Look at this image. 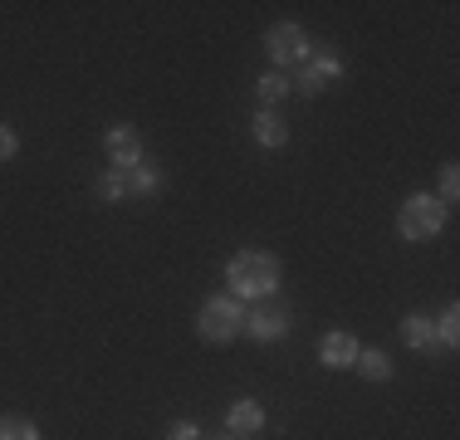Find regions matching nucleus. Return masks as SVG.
I'll list each match as a JSON object with an SVG mask.
<instances>
[{"instance_id": "18", "label": "nucleus", "mask_w": 460, "mask_h": 440, "mask_svg": "<svg viewBox=\"0 0 460 440\" xmlns=\"http://www.w3.org/2000/svg\"><path fill=\"white\" fill-rule=\"evenodd\" d=\"M93 191L103 196V201H118V196H123V181H118V172H103V176H98Z\"/></svg>"}, {"instance_id": "16", "label": "nucleus", "mask_w": 460, "mask_h": 440, "mask_svg": "<svg viewBox=\"0 0 460 440\" xmlns=\"http://www.w3.org/2000/svg\"><path fill=\"white\" fill-rule=\"evenodd\" d=\"M436 343H446V348H456L460 343V308L451 304L441 318H436Z\"/></svg>"}, {"instance_id": "9", "label": "nucleus", "mask_w": 460, "mask_h": 440, "mask_svg": "<svg viewBox=\"0 0 460 440\" xmlns=\"http://www.w3.org/2000/svg\"><path fill=\"white\" fill-rule=\"evenodd\" d=\"M299 64H309V69L319 74L323 84L343 79V54H338L333 44H309V49H304V59H299Z\"/></svg>"}, {"instance_id": "1", "label": "nucleus", "mask_w": 460, "mask_h": 440, "mask_svg": "<svg viewBox=\"0 0 460 440\" xmlns=\"http://www.w3.org/2000/svg\"><path fill=\"white\" fill-rule=\"evenodd\" d=\"M284 269L275 255H260V250H245V255H235L226 264V284L235 299H270V294L279 289Z\"/></svg>"}, {"instance_id": "20", "label": "nucleus", "mask_w": 460, "mask_h": 440, "mask_svg": "<svg viewBox=\"0 0 460 440\" xmlns=\"http://www.w3.org/2000/svg\"><path fill=\"white\" fill-rule=\"evenodd\" d=\"M167 440H201V431H196V421H177L167 431Z\"/></svg>"}, {"instance_id": "2", "label": "nucleus", "mask_w": 460, "mask_h": 440, "mask_svg": "<svg viewBox=\"0 0 460 440\" xmlns=\"http://www.w3.org/2000/svg\"><path fill=\"white\" fill-rule=\"evenodd\" d=\"M397 230H402V240H431V235H441L446 230V201H436L431 191H416L402 201V211H397Z\"/></svg>"}, {"instance_id": "14", "label": "nucleus", "mask_w": 460, "mask_h": 440, "mask_svg": "<svg viewBox=\"0 0 460 440\" xmlns=\"http://www.w3.org/2000/svg\"><path fill=\"white\" fill-rule=\"evenodd\" d=\"M255 93L265 98V108H275V103H279L284 93H294V88H289V74H284V69H270V74H260Z\"/></svg>"}, {"instance_id": "12", "label": "nucleus", "mask_w": 460, "mask_h": 440, "mask_svg": "<svg viewBox=\"0 0 460 440\" xmlns=\"http://www.w3.org/2000/svg\"><path fill=\"white\" fill-rule=\"evenodd\" d=\"M255 142H260V147H284V142H289V123H284L275 108H260V118H255Z\"/></svg>"}, {"instance_id": "19", "label": "nucleus", "mask_w": 460, "mask_h": 440, "mask_svg": "<svg viewBox=\"0 0 460 440\" xmlns=\"http://www.w3.org/2000/svg\"><path fill=\"white\" fill-rule=\"evenodd\" d=\"M20 152V137H15V128L10 123H0V162H10Z\"/></svg>"}, {"instance_id": "21", "label": "nucleus", "mask_w": 460, "mask_h": 440, "mask_svg": "<svg viewBox=\"0 0 460 440\" xmlns=\"http://www.w3.org/2000/svg\"><path fill=\"white\" fill-rule=\"evenodd\" d=\"M221 440H240V436H221Z\"/></svg>"}, {"instance_id": "7", "label": "nucleus", "mask_w": 460, "mask_h": 440, "mask_svg": "<svg viewBox=\"0 0 460 440\" xmlns=\"http://www.w3.org/2000/svg\"><path fill=\"white\" fill-rule=\"evenodd\" d=\"M358 352H363V343H358L353 333H328L319 343V362H323V367H333V372H343V367H353V362H358Z\"/></svg>"}, {"instance_id": "4", "label": "nucleus", "mask_w": 460, "mask_h": 440, "mask_svg": "<svg viewBox=\"0 0 460 440\" xmlns=\"http://www.w3.org/2000/svg\"><path fill=\"white\" fill-rule=\"evenodd\" d=\"M240 333H250L255 343H279L284 333H289V308L275 304V299H255L245 308V328Z\"/></svg>"}, {"instance_id": "8", "label": "nucleus", "mask_w": 460, "mask_h": 440, "mask_svg": "<svg viewBox=\"0 0 460 440\" xmlns=\"http://www.w3.org/2000/svg\"><path fill=\"white\" fill-rule=\"evenodd\" d=\"M255 431H265V406L245 396L226 411V436H255Z\"/></svg>"}, {"instance_id": "15", "label": "nucleus", "mask_w": 460, "mask_h": 440, "mask_svg": "<svg viewBox=\"0 0 460 440\" xmlns=\"http://www.w3.org/2000/svg\"><path fill=\"white\" fill-rule=\"evenodd\" d=\"M0 440H40V426L30 416H0Z\"/></svg>"}, {"instance_id": "17", "label": "nucleus", "mask_w": 460, "mask_h": 440, "mask_svg": "<svg viewBox=\"0 0 460 440\" xmlns=\"http://www.w3.org/2000/svg\"><path fill=\"white\" fill-rule=\"evenodd\" d=\"M460 196V176H456V162H446L441 167V196H436V201H456Z\"/></svg>"}, {"instance_id": "6", "label": "nucleus", "mask_w": 460, "mask_h": 440, "mask_svg": "<svg viewBox=\"0 0 460 440\" xmlns=\"http://www.w3.org/2000/svg\"><path fill=\"white\" fill-rule=\"evenodd\" d=\"M103 147H108V157H113V172H128V167L142 162V137H137V128H128V123L108 128Z\"/></svg>"}, {"instance_id": "3", "label": "nucleus", "mask_w": 460, "mask_h": 440, "mask_svg": "<svg viewBox=\"0 0 460 440\" xmlns=\"http://www.w3.org/2000/svg\"><path fill=\"white\" fill-rule=\"evenodd\" d=\"M196 328H201L206 343H230V338L245 328V304H240L235 294H216V299L201 304V313H196Z\"/></svg>"}, {"instance_id": "13", "label": "nucleus", "mask_w": 460, "mask_h": 440, "mask_svg": "<svg viewBox=\"0 0 460 440\" xmlns=\"http://www.w3.org/2000/svg\"><path fill=\"white\" fill-rule=\"evenodd\" d=\"M358 372H363L367 382H392V357L382 348H363L358 352V362H353Z\"/></svg>"}, {"instance_id": "11", "label": "nucleus", "mask_w": 460, "mask_h": 440, "mask_svg": "<svg viewBox=\"0 0 460 440\" xmlns=\"http://www.w3.org/2000/svg\"><path fill=\"white\" fill-rule=\"evenodd\" d=\"M402 343H407L411 352L436 348V323L426 313H407V318H402Z\"/></svg>"}, {"instance_id": "10", "label": "nucleus", "mask_w": 460, "mask_h": 440, "mask_svg": "<svg viewBox=\"0 0 460 440\" xmlns=\"http://www.w3.org/2000/svg\"><path fill=\"white\" fill-rule=\"evenodd\" d=\"M118 181H123V196H157V191H162V172L147 167V162L118 172Z\"/></svg>"}, {"instance_id": "5", "label": "nucleus", "mask_w": 460, "mask_h": 440, "mask_svg": "<svg viewBox=\"0 0 460 440\" xmlns=\"http://www.w3.org/2000/svg\"><path fill=\"white\" fill-rule=\"evenodd\" d=\"M304 49H309V35H304V25H294V20H284V25H275L265 35V54L275 69H284V64H299Z\"/></svg>"}]
</instances>
